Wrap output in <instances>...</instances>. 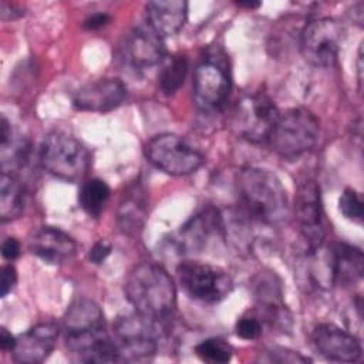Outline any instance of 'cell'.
<instances>
[{
	"label": "cell",
	"mask_w": 364,
	"mask_h": 364,
	"mask_svg": "<svg viewBox=\"0 0 364 364\" xmlns=\"http://www.w3.org/2000/svg\"><path fill=\"white\" fill-rule=\"evenodd\" d=\"M239 213L249 222L279 225L289 215V198L280 179L270 171L247 166L237 172Z\"/></svg>",
	"instance_id": "1"
},
{
	"label": "cell",
	"mask_w": 364,
	"mask_h": 364,
	"mask_svg": "<svg viewBox=\"0 0 364 364\" xmlns=\"http://www.w3.org/2000/svg\"><path fill=\"white\" fill-rule=\"evenodd\" d=\"M125 294L135 311L154 320L169 318L176 309V289L168 272L155 263H141L125 282Z\"/></svg>",
	"instance_id": "2"
},
{
	"label": "cell",
	"mask_w": 364,
	"mask_h": 364,
	"mask_svg": "<svg viewBox=\"0 0 364 364\" xmlns=\"http://www.w3.org/2000/svg\"><path fill=\"white\" fill-rule=\"evenodd\" d=\"M318 138V118L310 109L297 107L280 114L267 142L279 156L293 161L310 152Z\"/></svg>",
	"instance_id": "3"
},
{
	"label": "cell",
	"mask_w": 364,
	"mask_h": 364,
	"mask_svg": "<svg viewBox=\"0 0 364 364\" xmlns=\"http://www.w3.org/2000/svg\"><path fill=\"white\" fill-rule=\"evenodd\" d=\"M38 158L48 173L67 182L82 179L91 165L88 148L63 131H53L44 136Z\"/></svg>",
	"instance_id": "4"
},
{
	"label": "cell",
	"mask_w": 364,
	"mask_h": 364,
	"mask_svg": "<svg viewBox=\"0 0 364 364\" xmlns=\"http://www.w3.org/2000/svg\"><path fill=\"white\" fill-rule=\"evenodd\" d=\"M280 117L273 100L264 92L243 95L232 108L229 124L233 132L253 144L266 142Z\"/></svg>",
	"instance_id": "5"
},
{
	"label": "cell",
	"mask_w": 364,
	"mask_h": 364,
	"mask_svg": "<svg viewBox=\"0 0 364 364\" xmlns=\"http://www.w3.org/2000/svg\"><path fill=\"white\" fill-rule=\"evenodd\" d=\"M144 152L158 169L173 176L193 173L203 164V155L185 138L175 134H161L149 139Z\"/></svg>",
	"instance_id": "6"
},
{
	"label": "cell",
	"mask_w": 364,
	"mask_h": 364,
	"mask_svg": "<svg viewBox=\"0 0 364 364\" xmlns=\"http://www.w3.org/2000/svg\"><path fill=\"white\" fill-rule=\"evenodd\" d=\"M183 291L193 300L213 304L223 300L233 287L230 276L220 267L186 260L176 267Z\"/></svg>",
	"instance_id": "7"
},
{
	"label": "cell",
	"mask_w": 364,
	"mask_h": 364,
	"mask_svg": "<svg viewBox=\"0 0 364 364\" xmlns=\"http://www.w3.org/2000/svg\"><path fill=\"white\" fill-rule=\"evenodd\" d=\"M343 37L344 28L336 18H313L300 34L301 54L316 67H330L337 61Z\"/></svg>",
	"instance_id": "8"
},
{
	"label": "cell",
	"mask_w": 364,
	"mask_h": 364,
	"mask_svg": "<svg viewBox=\"0 0 364 364\" xmlns=\"http://www.w3.org/2000/svg\"><path fill=\"white\" fill-rule=\"evenodd\" d=\"M193 101L196 107L208 114L220 111L230 94V77L220 58L206 57L193 73Z\"/></svg>",
	"instance_id": "9"
},
{
	"label": "cell",
	"mask_w": 364,
	"mask_h": 364,
	"mask_svg": "<svg viewBox=\"0 0 364 364\" xmlns=\"http://www.w3.org/2000/svg\"><path fill=\"white\" fill-rule=\"evenodd\" d=\"M154 320L135 313L118 316L112 324L114 341L121 358H144L155 354L158 331Z\"/></svg>",
	"instance_id": "10"
},
{
	"label": "cell",
	"mask_w": 364,
	"mask_h": 364,
	"mask_svg": "<svg viewBox=\"0 0 364 364\" xmlns=\"http://www.w3.org/2000/svg\"><path fill=\"white\" fill-rule=\"evenodd\" d=\"M294 216L304 250L320 247L326 237L320 186L313 179L303 181L294 193Z\"/></svg>",
	"instance_id": "11"
},
{
	"label": "cell",
	"mask_w": 364,
	"mask_h": 364,
	"mask_svg": "<svg viewBox=\"0 0 364 364\" xmlns=\"http://www.w3.org/2000/svg\"><path fill=\"white\" fill-rule=\"evenodd\" d=\"M165 57L162 38L149 27L127 33L118 47V60L134 73H144L161 64Z\"/></svg>",
	"instance_id": "12"
},
{
	"label": "cell",
	"mask_w": 364,
	"mask_h": 364,
	"mask_svg": "<svg viewBox=\"0 0 364 364\" xmlns=\"http://www.w3.org/2000/svg\"><path fill=\"white\" fill-rule=\"evenodd\" d=\"M311 343L320 355L338 363L357 361L363 351L358 338L330 323H321L314 327Z\"/></svg>",
	"instance_id": "13"
},
{
	"label": "cell",
	"mask_w": 364,
	"mask_h": 364,
	"mask_svg": "<svg viewBox=\"0 0 364 364\" xmlns=\"http://www.w3.org/2000/svg\"><path fill=\"white\" fill-rule=\"evenodd\" d=\"M127 95V87L121 80L100 78L81 87L73 97V105L80 111L107 112L118 108Z\"/></svg>",
	"instance_id": "14"
},
{
	"label": "cell",
	"mask_w": 364,
	"mask_h": 364,
	"mask_svg": "<svg viewBox=\"0 0 364 364\" xmlns=\"http://www.w3.org/2000/svg\"><path fill=\"white\" fill-rule=\"evenodd\" d=\"M223 218L218 209L209 206L192 216L176 235L178 249L183 253L200 252L212 237L223 236Z\"/></svg>",
	"instance_id": "15"
},
{
	"label": "cell",
	"mask_w": 364,
	"mask_h": 364,
	"mask_svg": "<svg viewBox=\"0 0 364 364\" xmlns=\"http://www.w3.org/2000/svg\"><path fill=\"white\" fill-rule=\"evenodd\" d=\"M58 330L55 323L44 321L23 333L17 337L16 347L11 351L14 361L21 364L43 363L54 350Z\"/></svg>",
	"instance_id": "16"
},
{
	"label": "cell",
	"mask_w": 364,
	"mask_h": 364,
	"mask_svg": "<svg viewBox=\"0 0 364 364\" xmlns=\"http://www.w3.org/2000/svg\"><path fill=\"white\" fill-rule=\"evenodd\" d=\"M65 346L75 361L114 363L121 360L118 347L107 328L75 337H67Z\"/></svg>",
	"instance_id": "17"
},
{
	"label": "cell",
	"mask_w": 364,
	"mask_h": 364,
	"mask_svg": "<svg viewBox=\"0 0 364 364\" xmlns=\"http://www.w3.org/2000/svg\"><path fill=\"white\" fill-rule=\"evenodd\" d=\"M28 247L41 260L58 264L70 260L75 255L77 242L58 228L41 226L30 236Z\"/></svg>",
	"instance_id": "18"
},
{
	"label": "cell",
	"mask_w": 364,
	"mask_h": 364,
	"mask_svg": "<svg viewBox=\"0 0 364 364\" xmlns=\"http://www.w3.org/2000/svg\"><path fill=\"white\" fill-rule=\"evenodd\" d=\"M333 284L351 286L361 280L364 257L360 247L346 242H334L327 247Z\"/></svg>",
	"instance_id": "19"
},
{
	"label": "cell",
	"mask_w": 364,
	"mask_h": 364,
	"mask_svg": "<svg viewBox=\"0 0 364 364\" xmlns=\"http://www.w3.org/2000/svg\"><path fill=\"white\" fill-rule=\"evenodd\" d=\"M149 28L162 37L176 34L185 24L188 3L182 0H156L145 4Z\"/></svg>",
	"instance_id": "20"
},
{
	"label": "cell",
	"mask_w": 364,
	"mask_h": 364,
	"mask_svg": "<svg viewBox=\"0 0 364 364\" xmlns=\"http://www.w3.org/2000/svg\"><path fill=\"white\" fill-rule=\"evenodd\" d=\"M64 337L81 336L105 328V317L101 307L90 299L74 300L61 321Z\"/></svg>",
	"instance_id": "21"
},
{
	"label": "cell",
	"mask_w": 364,
	"mask_h": 364,
	"mask_svg": "<svg viewBox=\"0 0 364 364\" xmlns=\"http://www.w3.org/2000/svg\"><path fill=\"white\" fill-rule=\"evenodd\" d=\"M146 215V200L138 188L128 192L118 209L119 228L128 235H138L144 226Z\"/></svg>",
	"instance_id": "22"
},
{
	"label": "cell",
	"mask_w": 364,
	"mask_h": 364,
	"mask_svg": "<svg viewBox=\"0 0 364 364\" xmlns=\"http://www.w3.org/2000/svg\"><path fill=\"white\" fill-rule=\"evenodd\" d=\"M24 188L13 173L1 172L0 179V218L1 222L18 218L24 209Z\"/></svg>",
	"instance_id": "23"
},
{
	"label": "cell",
	"mask_w": 364,
	"mask_h": 364,
	"mask_svg": "<svg viewBox=\"0 0 364 364\" xmlns=\"http://www.w3.org/2000/svg\"><path fill=\"white\" fill-rule=\"evenodd\" d=\"M109 186L102 179L92 178L81 185L78 200L81 208L90 216L98 218L109 198Z\"/></svg>",
	"instance_id": "24"
},
{
	"label": "cell",
	"mask_w": 364,
	"mask_h": 364,
	"mask_svg": "<svg viewBox=\"0 0 364 364\" xmlns=\"http://www.w3.org/2000/svg\"><path fill=\"white\" fill-rule=\"evenodd\" d=\"M188 58L185 55H175L159 73L158 85L165 95L175 94L183 84L188 73Z\"/></svg>",
	"instance_id": "25"
},
{
	"label": "cell",
	"mask_w": 364,
	"mask_h": 364,
	"mask_svg": "<svg viewBox=\"0 0 364 364\" xmlns=\"http://www.w3.org/2000/svg\"><path fill=\"white\" fill-rule=\"evenodd\" d=\"M196 355L206 363L223 364L232 358V347L220 338H208L195 347Z\"/></svg>",
	"instance_id": "26"
},
{
	"label": "cell",
	"mask_w": 364,
	"mask_h": 364,
	"mask_svg": "<svg viewBox=\"0 0 364 364\" xmlns=\"http://www.w3.org/2000/svg\"><path fill=\"white\" fill-rule=\"evenodd\" d=\"M338 209L344 218L361 223L363 222V200L360 193L353 188H346L338 199Z\"/></svg>",
	"instance_id": "27"
},
{
	"label": "cell",
	"mask_w": 364,
	"mask_h": 364,
	"mask_svg": "<svg viewBox=\"0 0 364 364\" xmlns=\"http://www.w3.org/2000/svg\"><path fill=\"white\" fill-rule=\"evenodd\" d=\"M236 334L243 340H256L262 336V321L252 316H243L236 321Z\"/></svg>",
	"instance_id": "28"
},
{
	"label": "cell",
	"mask_w": 364,
	"mask_h": 364,
	"mask_svg": "<svg viewBox=\"0 0 364 364\" xmlns=\"http://www.w3.org/2000/svg\"><path fill=\"white\" fill-rule=\"evenodd\" d=\"M267 361H277V363H307L310 361L307 357H303L300 353L289 351L286 348H272L266 351Z\"/></svg>",
	"instance_id": "29"
},
{
	"label": "cell",
	"mask_w": 364,
	"mask_h": 364,
	"mask_svg": "<svg viewBox=\"0 0 364 364\" xmlns=\"http://www.w3.org/2000/svg\"><path fill=\"white\" fill-rule=\"evenodd\" d=\"M17 282V272H16V267L13 264H4L1 267V297L7 296L9 291H11V289L14 287Z\"/></svg>",
	"instance_id": "30"
},
{
	"label": "cell",
	"mask_w": 364,
	"mask_h": 364,
	"mask_svg": "<svg viewBox=\"0 0 364 364\" xmlns=\"http://www.w3.org/2000/svg\"><path fill=\"white\" fill-rule=\"evenodd\" d=\"M109 253H111V245L107 240L101 239L94 243V246L90 250L88 257L92 263H101L109 256Z\"/></svg>",
	"instance_id": "31"
},
{
	"label": "cell",
	"mask_w": 364,
	"mask_h": 364,
	"mask_svg": "<svg viewBox=\"0 0 364 364\" xmlns=\"http://www.w3.org/2000/svg\"><path fill=\"white\" fill-rule=\"evenodd\" d=\"M109 14H107V13H104V11H97V13H92V14H90L85 20H84V23H82V26H84V28H87V30H98V28H101L102 26H105L108 21H109Z\"/></svg>",
	"instance_id": "32"
},
{
	"label": "cell",
	"mask_w": 364,
	"mask_h": 364,
	"mask_svg": "<svg viewBox=\"0 0 364 364\" xmlns=\"http://www.w3.org/2000/svg\"><path fill=\"white\" fill-rule=\"evenodd\" d=\"M20 255V243L14 237L4 239L1 245V256L7 260H14Z\"/></svg>",
	"instance_id": "33"
},
{
	"label": "cell",
	"mask_w": 364,
	"mask_h": 364,
	"mask_svg": "<svg viewBox=\"0 0 364 364\" xmlns=\"http://www.w3.org/2000/svg\"><path fill=\"white\" fill-rule=\"evenodd\" d=\"M16 343H17V338L10 331H7V328L1 327V330H0V348L3 351H13L14 347H16Z\"/></svg>",
	"instance_id": "34"
},
{
	"label": "cell",
	"mask_w": 364,
	"mask_h": 364,
	"mask_svg": "<svg viewBox=\"0 0 364 364\" xmlns=\"http://www.w3.org/2000/svg\"><path fill=\"white\" fill-rule=\"evenodd\" d=\"M237 4L247 9H257L260 6V1H239Z\"/></svg>",
	"instance_id": "35"
}]
</instances>
